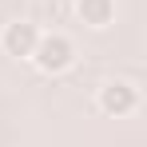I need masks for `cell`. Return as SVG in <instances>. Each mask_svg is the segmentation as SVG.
Returning <instances> with one entry per match:
<instances>
[{"instance_id":"cell-1","label":"cell","mask_w":147,"mask_h":147,"mask_svg":"<svg viewBox=\"0 0 147 147\" xmlns=\"http://www.w3.org/2000/svg\"><path fill=\"white\" fill-rule=\"evenodd\" d=\"M32 60H36V68H40V72L56 76V72H64V68L76 60V48H72V40H68V36L52 32V36H40V40H36Z\"/></svg>"},{"instance_id":"cell-2","label":"cell","mask_w":147,"mask_h":147,"mask_svg":"<svg viewBox=\"0 0 147 147\" xmlns=\"http://www.w3.org/2000/svg\"><path fill=\"white\" fill-rule=\"evenodd\" d=\"M135 88L131 84H123V80H111V84H103L99 88V107L107 111V115H127V111H135Z\"/></svg>"},{"instance_id":"cell-4","label":"cell","mask_w":147,"mask_h":147,"mask_svg":"<svg viewBox=\"0 0 147 147\" xmlns=\"http://www.w3.org/2000/svg\"><path fill=\"white\" fill-rule=\"evenodd\" d=\"M76 12L88 28H103L115 16V0H76Z\"/></svg>"},{"instance_id":"cell-3","label":"cell","mask_w":147,"mask_h":147,"mask_svg":"<svg viewBox=\"0 0 147 147\" xmlns=\"http://www.w3.org/2000/svg\"><path fill=\"white\" fill-rule=\"evenodd\" d=\"M36 40H40V32H36V24H28V20L8 24V28H4V36H0V44H4L8 56H32Z\"/></svg>"}]
</instances>
